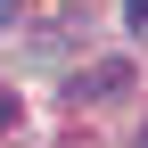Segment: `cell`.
<instances>
[{"instance_id": "obj_1", "label": "cell", "mask_w": 148, "mask_h": 148, "mask_svg": "<svg viewBox=\"0 0 148 148\" xmlns=\"http://www.w3.org/2000/svg\"><path fill=\"white\" fill-rule=\"evenodd\" d=\"M115 90H132V66H123V58H107V66L74 74V99H115Z\"/></svg>"}, {"instance_id": "obj_2", "label": "cell", "mask_w": 148, "mask_h": 148, "mask_svg": "<svg viewBox=\"0 0 148 148\" xmlns=\"http://www.w3.org/2000/svg\"><path fill=\"white\" fill-rule=\"evenodd\" d=\"M123 25H132V33H148V0H123Z\"/></svg>"}, {"instance_id": "obj_3", "label": "cell", "mask_w": 148, "mask_h": 148, "mask_svg": "<svg viewBox=\"0 0 148 148\" xmlns=\"http://www.w3.org/2000/svg\"><path fill=\"white\" fill-rule=\"evenodd\" d=\"M8 123H16V90H0V132H8Z\"/></svg>"}, {"instance_id": "obj_4", "label": "cell", "mask_w": 148, "mask_h": 148, "mask_svg": "<svg viewBox=\"0 0 148 148\" xmlns=\"http://www.w3.org/2000/svg\"><path fill=\"white\" fill-rule=\"evenodd\" d=\"M16 16H25V0H0V25H16Z\"/></svg>"}, {"instance_id": "obj_5", "label": "cell", "mask_w": 148, "mask_h": 148, "mask_svg": "<svg viewBox=\"0 0 148 148\" xmlns=\"http://www.w3.org/2000/svg\"><path fill=\"white\" fill-rule=\"evenodd\" d=\"M140 148H148V132H140Z\"/></svg>"}]
</instances>
